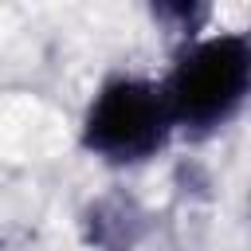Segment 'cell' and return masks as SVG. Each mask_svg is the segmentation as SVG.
<instances>
[{
  "label": "cell",
  "mask_w": 251,
  "mask_h": 251,
  "mask_svg": "<svg viewBox=\"0 0 251 251\" xmlns=\"http://www.w3.org/2000/svg\"><path fill=\"white\" fill-rule=\"evenodd\" d=\"M251 86V43L239 31L188 43L161 82L173 129L212 133L235 118Z\"/></svg>",
  "instance_id": "cell-1"
},
{
  "label": "cell",
  "mask_w": 251,
  "mask_h": 251,
  "mask_svg": "<svg viewBox=\"0 0 251 251\" xmlns=\"http://www.w3.org/2000/svg\"><path fill=\"white\" fill-rule=\"evenodd\" d=\"M169 133L173 118L161 86L133 75L102 82L82 118V145L110 165H137L153 157L157 149H165Z\"/></svg>",
  "instance_id": "cell-2"
}]
</instances>
